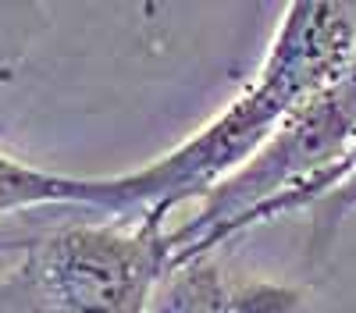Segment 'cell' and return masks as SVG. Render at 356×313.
Returning <instances> with one entry per match:
<instances>
[{
	"label": "cell",
	"mask_w": 356,
	"mask_h": 313,
	"mask_svg": "<svg viewBox=\"0 0 356 313\" xmlns=\"http://www.w3.org/2000/svg\"><path fill=\"white\" fill-rule=\"evenodd\" d=\"M356 65V4L300 0L278 18L257 78L218 118L125 175H104L100 210L157 224L182 203L232 178L307 96Z\"/></svg>",
	"instance_id": "obj_1"
},
{
	"label": "cell",
	"mask_w": 356,
	"mask_h": 313,
	"mask_svg": "<svg viewBox=\"0 0 356 313\" xmlns=\"http://www.w3.org/2000/svg\"><path fill=\"white\" fill-rule=\"evenodd\" d=\"M146 313H235L232 281L214 256L182 260L164 274Z\"/></svg>",
	"instance_id": "obj_5"
},
{
	"label": "cell",
	"mask_w": 356,
	"mask_h": 313,
	"mask_svg": "<svg viewBox=\"0 0 356 313\" xmlns=\"http://www.w3.org/2000/svg\"><path fill=\"white\" fill-rule=\"evenodd\" d=\"M100 185L104 175L79 178L57 175L36 164H22L0 150V217L36 210V207H93L100 210Z\"/></svg>",
	"instance_id": "obj_4"
},
{
	"label": "cell",
	"mask_w": 356,
	"mask_h": 313,
	"mask_svg": "<svg viewBox=\"0 0 356 313\" xmlns=\"http://www.w3.org/2000/svg\"><path fill=\"white\" fill-rule=\"evenodd\" d=\"M232 310L235 313H300V289L267 281V278L232 281Z\"/></svg>",
	"instance_id": "obj_6"
},
{
	"label": "cell",
	"mask_w": 356,
	"mask_h": 313,
	"mask_svg": "<svg viewBox=\"0 0 356 313\" xmlns=\"http://www.w3.org/2000/svg\"><path fill=\"white\" fill-rule=\"evenodd\" d=\"M353 150L356 65L296 107L232 178L203 196V207L182 228H168L171 267L196 256H214L218 246L257 224L296 214L317 199H332L349 175Z\"/></svg>",
	"instance_id": "obj_2"
},
{
	"label": "cell",
	"mask_w": 356,
	"mask_h": 313,
	"mask_svg": "<svg viewBox=\"0 0 356 313\" xmlns=\"http://www.w3.org/2000/svg\"><path fill=\"white\" fill-rule=\"evenodd\" d=\"M168 267V228L72 224L33 249L25 278L47 313H146Z\"/></svg>",
	"instance_id": "obj_3"
}]
</instances>
